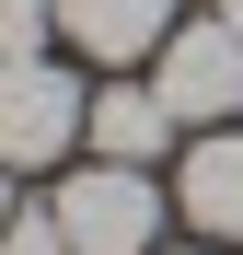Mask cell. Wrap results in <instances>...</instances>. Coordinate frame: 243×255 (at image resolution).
I'll return each mask as SVG.
<instances>
[{"label":"cell","mask_w":243,"mask_h":255,"mask_svg":"<svg viewBox=\"0 0 243 255\" xmlns=\"http://www.w3.org/2000/svg\"><path fill=\"white\" fill-rule=\"evenodd\" d=\"M58 232L70 255H151L162 244V186H151V162H81V174H58Z\"/></svg>","instance_id":"6da1fadb"},{"label":"cell","mask_w":243,"mask_h":255,"mask_svg":"<svg viewBox=\"0 0 243 255\" xmlns=\"http://www.w3.org/2000/svg\"><path fill=\"white\" fill-rule=\"evenodd\" d=\"M93 139V93L58 58H0V162L12 174H47Z\"/></svg>","instance_id":"7a4b0ae2"},{"label":"cell","mask_w":243,"mask_h":255,"mask_svg":"<svg viewBox=\"0 0 243 255\" xmlns=\"http://www.w3.org/2000/svg\"><path fill=\"white\" fill-rule=\"evenodd\" d=\"M151 81H162V105H174L185 128H232L243 116V35L209 12V23H174L151 47Z\"/></svg>","instance_id":"3957f363"},{"label":"cell","mask_w":243,"mask_h":255,"mask_svg":"<svg viewBox=\"0 0 243 255\" xmlns=\"http://www.w3.org/2000/svg\"><path fill=\"white\" fill-rule=\"evenodd\" d=\"M174 209L197 221V244H243V128H197V151L174 174Z\"/></svg>","instance_id":"277c9868"},{"label":"cell","mask_w":243,"mask_h":255,"mask_svg":"<svg viewBox=\"0 0 243 255\" xmlns=\"http://www.w3.org/2000/svg\"><path fill=\"white\" fill-rule=\"evenodd\" d=\"M58 35L93 70H139L162 35H174V0H58Z\"/></svg>","instance_id":"5b68a950"},{"label":"cell","mask_w":243,"mask_h":255,"mask_svg":"<svg viewBox=\"0 0 243 255\" xmlns=\"http://www.w3.org/2000/svg\"><path fill=\"white\" fill-rule=\"evenodd\" d=\"M174 105H162V81H104V93H93V151L104 162H162V151H174Z\"/></svg>","instance_id":"8992f818"},{"label":"cell","mask_w":243,"mask_h":255,"mask_svg":"<svg viewBox=\"0 0 243 255\" xmlns=\"http://www.w3.org/2000/svg\"><path fill=\"white\" fill-rule=\"evenodd\" d=\"M58 35V0H0V58H47Z\"/></svg>","instance_id":"52a82bcc"},{"label":"cell","mask_w":243,"mask_h":255,"mask_svg":"<svg viewBox=\"0 0 243 255\" xmlns=\"http://www.w3.org/2000/svg\"><path fill=\"white\" fill-rule=\"evenodd\" d=\"M0 255H70L58 209H12V221H0Z\"/></svg>","instance_id":"ba28073f"},{"label":"cell","mask_w":243,"mask_h":255,"mask_svg":"<svg viewBox=\"0 0 243 255\" xmlns=\"http://www.w3.org/2000/svg\"><path fill=\"white\" fill-rule=\"evenodd\" d=\"M209 12H220V23H232V35H243V0H209Z\"/></svg>","instance_id":"9c48e42d"},{"label":"cell","mask_w":243,"mask_h":255,"mask_svg":"<svg viewBox=\"0 0 243 255\" xmlns=\"http://www.w3.org/2000/svg\"><path fill=\"white\" fill-rule=\"evenodd\" d=\"M0 221H12V162H0Z\"/></svg>","instance_id":"30bf717a"},{"label":"cell","mask_w":243,"mask_h":255,"mask_svg":"<svg viewBox=\"0 0 243 255\" xmlns=\"http://www.w3.org/2000/svg\"><path fill=\"white\" fill-rule=\"evenodd\" d=\"M185 255H243V244H185Z\"/></svg>","instance_id":"8fae6325"}]
</instances>
